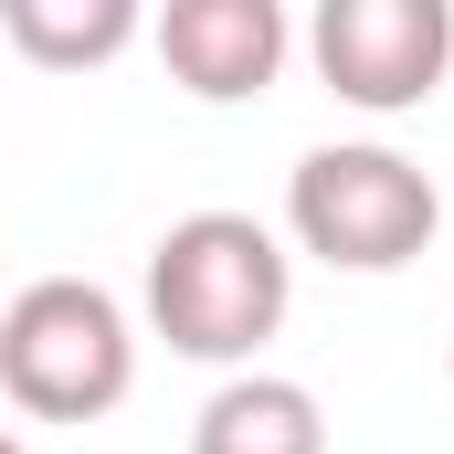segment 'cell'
<instances>
[{"label":"cell","mask_w":454,"mask_h":454,"mask_svg":"<svg viewBox=\"0 0 454 454\" xmlns=\"http://www.w3.org/2000/svg\"><path fill=\"white\" fill-rule=\"evenodd\" d=\"M296 307V254L254 212H191L148 243V339L201 370H254V348Z\"/></svg>","instance_id":"6da1fadb"},{"label":"cell","mask_w":454,"mask_h":454,"mask_svg":"<svg viewBox=\"0 0 454 454\" xmlns=\"http://www.w3.org/2000/svg\"><path fill=\"white\" fill-rule=\"evenodd\" d=\"M0 391L32 423H106L137 391V328L106 286L85 275H32L0 307Z\"/></svg>","instance_id":"7a4b0ae2"},{"label":"cell","mask_w":454,"mask_h":454,"mask_svg":"<svg viewBox=\"0 0 454 454\" xmlns=\"http://www.w3.org/2000/svg\"><path fill=\"white\" fill-rule=\"evenodd\" d=\"M286 232L296 254L339 264V275H402L434 232H444V191L434 169H412L402 148L380 137H339V148H307L296 180H286Z\"/></svg>","instance_id":"3957f363"},{"label":"cell","mask_w":454,"mask_h":454,"mask_svg":"<svg viewBox=\"0 0 454 454\" xmlns=\"http://www.w3.org/2000/svg\"><path fill=\"white\" fill-rule=\"evenodd\" d=\"M328 96L359 116H412L454 64V0H328L307 21Z\"/></svg>","instance_id":"277c9868"},{"label":"cell","mask_w":454,"mask_h":454,"mask_svg":"<svg viewBox=\"0 0 454 454\" xmlns=\"http://www.w3.org/2000/svg\"><path fill=\"white\" fill-rule=\"evenodd\" d=\"M148 43H159V64H169V85L180 96H201V106H243V96H264L275 74H286V11L275 0H169L159 21H148Z\"/></svg>","instance_id":"5b68a950"},{"label":"cell","mask_w":454,"mask_h":454,"mask_svg":"<svg viewBox=\"0 0 454 454\" xmlns=\"http://www.w3.org/2000/svg\"><path fill=\"white\" fill-rule=\"evenodd\" d=\"M191 454H328V412L286 370H232L191 423Z\"/></svg>","instance_id":"8992f818"},{"label":"cell","mask_w":454,"mask_h":454,"mask_svg":"<svg viewBox=\"0 0 454 454\" xmlns=\"http://www.w3.org/2000/svg\"><path fill=\"white\" fill-rule=\"evenodd\" d=\"M148 32L137 0H0V43L43 74H85V64H116L127 43Z\"/></svg>","instance_id":"52a82bcc"},{"label":"cell","mask_w":454,"mask_h":454,"mask_svg":"<svg viewBox=\"0 0 454 454\" xmlns=\"http://www.w3.org/2000/svg\"><path fill=\"white\" fill-rule=\"evenodd\" d=\"M0 454H32V444H21V434H0Z\"/></svg>","instance_id":"ba28073f"}]
</instances>
